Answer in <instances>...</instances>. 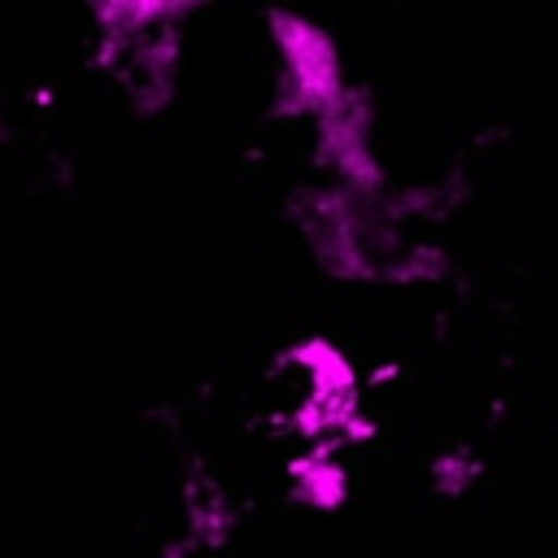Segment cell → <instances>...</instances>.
<instances>
[{
  "label": "cell",
  "mask_w": 558,
  "mask_h": 558,
  "mask_svg": "<svg viewBox=\"0 0 558 558\" xmlns=\"http://www.w3.org/2000/svg\"><path fill=\"white\" fill-rule=\"evenodd\" d=\"M92 61L118 83L131 109L161 113L179 87L183 61V17L192 4L174 0H113L92 4Z\"/></svg>",
  "instance_id": "1"
},
{
  "label": "cell",
  "mask_w": 558,
  "mask_h": 558,
  "mask_svg": "<svg viewBox=\"0 0 558 558\" xmlns=\"http://www.w3.org/2000/svg\"><path fill=\"white\" fill-rule=\"evenodd\" d=\"M266 35L275 48L270 113L318 122L353 83L344 78L336 39L296 9H266Z\"/></svg>",
  "instance_id": "2"
},
{
  "label": "cell",
  "mask_w": 558,
  "mask_h": 558,
  "mask_svg": "<svg viewBox=\"0 0 558 558\" xmlns=\"http://www.w3.org/2000/svg\"><path fill=\"white\" fill-rule=\"evenodd\" d=\"M283 366H292L301 375V397L292 405V427L301 440L340 449L349 436H362L357 371L331 340H323V336L296 340L283 353Z\"/></svg>",
  "instance_id": "3"
},
{
  "label": "cell",
  "mask_w": 558,
  "mask_h": 558,
  "mask_svg": "<svg viewBox=\"0 0 558 558\" xmlns=\"http://www.w3.org/2000/svg\"><path fill=\"white\" fill-rule=\"evenodd\" d=\"M314 148L323 170L331 174V187L349 196H384L388 174L375 153V109L362 87H349L318 122H314Z\"/></svg>",
  "instance_id": "4"
},
{
  "label": "cell",
  "mask_w": 558,
  "mask_h": 558,
  "mask_svg": "<svg viewBox=\"0 0 558 558\" xmlns=\"http://www.w3.org/2000/svg\"><path fill=\"white\" fill-rule=\"evenodd\" d=\"M292 501L305 510H340L349 501V471L331 445H310L288 462Z\"/></svg>",
  "instance_id": "5"
},
{
  "label": "cell",
  "mask_w": 558,
  "mask_h": 558,
  "mask_svg": "<svg viewBox=\"0 0 558 558\" xmlns=\"http://www.w3.org/2000/svg\"><path fill=\"white\" fill-rule=\"evenodd\" d=\"M475 475H480V462H475L466 449H445V453L432 462V484H436L440 493H466Z\"/></svg>",
  "instance_id": "6"
}]
</instances>
